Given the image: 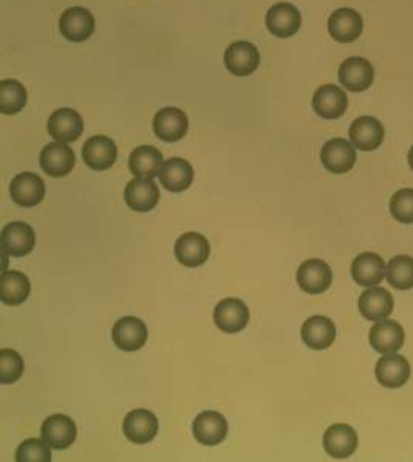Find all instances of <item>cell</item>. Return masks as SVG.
<instances>
[{
    "instance_id": "cell-1",
    "label": "cell",
    "mask_w": 413,
    "mask_h": 462,
    "mask_svg": "<svg viewBox=\"0 0 413 462\" xmlns=\"http://www.w3.org/2000/svg\"><path fill=\"white\" fill-rule=\"evenodd\" d=\"M296 280L302 291L312 295L325 293L333 282V271L323 260H306L297 270Z\"/></svg>"
},
{
    "instance_id": "cell-2",
    "label": "cell",
    "mask_w": 413,
    "mask_h": 462,
    "mask_svg": "<svg viewBox=\"0 0 413 462\" xmlns=\"http://www.w3.org/2000/svg\"><path fill=\"white\" fill-rule=\"evenodd\" d=\"M2 252L10 257H25L36 246L33 227L23 221H13L2 229L0 235Z\"/></svg>"
},
{
    "instance_id": "cell-3",
    "label": "cell",
    "mask_w": 413,
    "mask_h": 462,
    "mask_svg": "<svg viewBox=\"0 0 413 462\" xmlns=\"http://www.w3.org/2000/svg\"><path fill=\"white\" fill-rule=\"evenodd\" d=\"M39 164L47 175L63 178L74 169L76 155L65 142H51L42 149Z\"/></svg>"
},
{
    "instance_id": "cell-4",
    "label": "cell",
    "mask_w": 413,
    "mask_h": 462,
    "mask_svg": "<svg viewBox=\"0 0 413 462\" xmlns=\"http://www.w3.org/2000/svg\"><path fill=\"white\" fill-rule=\"evenodd\" d=\"M214 321L217 328L227 334L244 331L249 321L248 306L240 299L228 297L215 306Z\"/></svg>"
},
{
    "instance_id": "cell-5",
    "label": "cell",
    "mask_w": 413,
    "mask_h": 462,
    "mask_svg": "<svg viewBox=\"0 0 413 462\" xmlns=\"http://www.w3.org/2000/svg\"><path fill=\"white\" fill-rule=\"evenodd\" d=\"M321 161H323V167L331 174H336V175L347 174L353 169V166L357 163V150L344 138H334L323 144V150H321Z\"/></svg>"
},
{
    "instance_id": "cell-6",
    "label": "cell",
    "mask_w": 413,
    "mask_h": 462,
    "mask_svg": "<svg viewBox=\"0 0 413 462\" xmlns=\"http://www.w3.org/2000/svg\"><path fill=\"white\" fill-rule=\"evenodd\" d=\"M112 338L119 350L133 353L142 350L148 342V327L138 317H123L115 323Z\"/></svg>"
},
{
    "instance_id": "cell-7",
    "label": "cell",
    "mask_w": 413,
    "mask_h": 462,
    "mask_svg": "<svg viewBox=\"0 0 413 462\" xmlns=\"http://www.w3.org/2000/svg\"><path fill=\"white\" fill-rule=\"evenodd\" d=\"M82 158L87 167L102 172L114 166L118 158V149L114 140L108 136H91L82 147Z\"/></svg>"
},
{
    "instance_id": "cell-8",
    "label": "cell",
    "mask_w": 413,
    "mask_h": 462,
    "mask_svg": "<svg viewBox=\"0 0 413 462\" xmlns=\"http://www.w3.org/2000/svg\"><path fill=\"white\" fill-rule=\"evenodd\" d=\"M159 419L146 408H136L125 417L123 423L125 438L138 446L151 442L159 433Z\"/></svg>"
},
{
    "instance_id": "cell-9",
    "label": "cell",
    "mask_w": 413,
    "mask_h": 462,
    "mask_svg": "<svg viewBox=\"0 0 413 462\" xmlns=\"http://www.w3.org/2000/svg\"><path fill=\"white\" fill-rule=\"evenodd\" d=\"M59 30L70 42H84L95 31V17L82 6H72L59 19Z\"/></svg>"
},
{
    "instance_id": "cell-10",
    "label": "cell",
    "mask_w": 413,
    "mask_h": 462,
    "mask_svg": "<svg viewBox=\"0 0 413 462\" xmlns=\"http://www.w3.org/2000/svg\"><path fill=\"white\" fill-rule=\"evenodd\" d=\"M193 433L194 438L202 446H219L223 441L227 440V419L221 413L212 412V410L200 413L199 416L195 417V421H194Z\"/></svg>"
},
{
    "instance_id": "cell-11",
    "label": "cell",
    "mask_w": 413,
    "mask_h": 462,
    "mask_svg": "<svg viewBox=\"0 0 413 462\" xmlns=\"http://www.w3.org/2000/svg\"><path fill=\"white\" fill-rule=\"evenodd\" d=\"M300 23H302V16L299 10L287 2L276 4L266 13L268 31L280 39L295 36L299 31Z\"/></svg>"
},
{
    "instance_id": "cell-12",
    "label": "cell",
    "mask_w": 413,
    "mask_h": 462,
    "mask_svg": "<svg viewBox=\"0 0 413 462\" xmlns=\"http://www.w3.org/2000/svg\"><path fill=\"white\" fill-rule=\"evenodd\" d=\"M13 201L22 208H34L46 197V183L38 174L23 172L14 176L10 184Z\"/></svg>"
},
{
    "instance_id": "cell-13",
    "label": "cell",
    "mask_w": 413,
    "mask_h": 462,
    "mask_svg": "<svg viewBox=\"0 0 413 462\" xmlns=\"http://www.w3.org/2000/svg\"><path fill=\"white\" fill-rule=\"evenodd\" d=\"M261 64V55L254 44L238 40L228 47L225 53V65L232 74L245 78L254 73Z\"/></svg>"
},
{
    "instance_id": "cell-14",
    "label": "cell",
    "mask_w": 413,
    "mask_h": 462,
    "mask_svg": "<svg viewBox=\"0 0 413 462\" xmlns=\"http://www.w3.org/2000/svg\"><path fill=\"white\" fill-rule=\"evenodd\" d=\"M40 434H42V440L46 441L51 449L65 450L76 441L78 430L72 417L65 415H53L47 417L42 424Z\"/></svg>"
},
{
    "instance_id": "cell-15",
    "label": "cell",
    "mask_w": 413,
    "mask_h": 462,
    "mask_svg": "<svg viewBox=\"0 0 413 462\" xmlns=\"http://www.w3.org/2000/svg\"><path fill=\"white\" fill-rule=\"evenodd\" d=\"M340 82L353 93L367 90L374 81V68L364 57H348L340 67Z\"/></svg>"
},
{
    "instance_id": "cell-16",
    "label": "cell",
    "mask_w": 413,
    "mask_h": 462,
    "mask_svg": "<svg viewBox=\"0 0 413 462\" xmlns=\"http://www.w3.org/2000/svg\"><path fill=\"white\" fill-rule=\"evenodd\" d=\"M189 129L186 113L180 108H161L153 118V132L161 141L176 142L186 136Z\"/></svg>"
},
{
    "instance_id": "cell-17",
    "label": "cell",
    "mask_w": 413,
    "mask_h": 462,
    "mask_svg": "<svg viewBox=\"0 0 413 462\" xmlns=\"http://www.w3.org/2000/svg\"><path fill=\"white\" fill-rule=\"evenodd\" d=\"M357 430L347 424H334L323 433V449L334 459H347L357 451Z\"/></svg>"
},
{
    "instance_id": "cell-18",
    "label": "cell",
    "mask_w": 413,
    "mask_h": 462,
    "mask_svg": "<svg viewBox=\"0 0 413 462\" xmlns=\"http://www.w3.org/2000/svg\"><path fill=\"white\" fill-rule=\"evenodd\" d=\"M211 246L199 232H186L176 243V257L186 268H199L210 259Z\"/></svg>"
},
{
    "instance_id": "cell-19",
    "label": "cell",
    "mask_w": 413,
    "mask_h": 462,
    "mask_svg": "<svg viewBox=\"0 0 413 462\" xmlns=\"http://www.w3.org/2000/svg\"><path fill=\"white\" fill-rule=\"evenodd\" d=\"M48 133L59 142H74L84 130V121L80 113L74 112L73 108H59L56 112L51 113L47 124Z\"/></svg>"
},
{
    "instance_id": "cell-20",
    "label": "cell",
    "mask_w": 413,
    "mask_h": 462,
    "mask_svg": "<svg viewBox=\"0 0 413 462\" xmlns=\"http://www.w3.org/2000/svg\"><path fill=\"white\" fill-rule=\"evenodd\" d=\"M363 16L353 8H340L330 16L329 33L340 44H350L363 34Z\"/></svg>"
},
{
    "instance_id": "cell-21",
    "label": "cell",
    "mask_w": 413,
    "mask_h": 462,
    "mask_svg": "<svg viewBox=\"0 0 413 462\" xmlns=\"http://www.w3.org/2000/svg\"><path fill=\"white\" fill-rule=\"evenodd\" d=\"M350 141L363 152H374L384 141V125L374 116H361L351 124Z\"/></svg>"
},
{
    "instance_id": "cell-22",
    "label": "cell",
    "mask_w": 413,
    "mask_h": 462,
    "mask_svg": "<svg viewBox=\"0 0 413 462\" xmlns=\"http://www.w3.org/2000/svg\"><path fill=\"white\" fill-rule=\"evenodd\" d=\"M346 91L333 84L323 85L313 96V108L323 119H338L347 112Z\"/></svg>"
},
{
    "instance_id": "cell-23",
    "label": "cell",
    "mask_w": 413,
    "mask_h": 462,
    "mask_svg": "<svg viewBox=\"0 0 413 462\" xmlns=\"http://www.w3.org/2000/svg\"><path fill=\"white\" fill-rule=\"evenodd\" d=\"M374 374L378 382L385 389H401L410 379V364L406 357L400 355H384L381 357Z\"/></svg>"
},
{
    "instance_id": "cell-24",
    "label": "cell",
    "mask_w": 413,
    "mask_h": 462,
    "mask_svg": "<svg viewBox=\"0 0 413 462\" xmlns=\"http://www.w3.org/2000/svg\"><path fill=\"white\" fill-rule=\"evenodd\" d=\"M368 338L374 351L381 355H393L402 348L406 334L398 321L384 319L374 323Z\"/></svg>"
},
{
    "instance_id": "cell-25",
    "label": "cell",
    "mask_w": 413,
    "mask_h": 462,
    "mask_svg": "<svg viewBox=\"0 0 413 462\" xmlns=\"http://www.w3.org/2000/svg\"><path fill=\"white\" fill-rule=\"evenodd\" d=\"M300 336L304 344L312 350H327L336 340V327L329 317L313 316L304 321Z\"/></svg>"
},
{
    "instance_id": "cell-26",
    "label": "cell",
    "mask_w": 413,
    "mask_h": 462,
    "mask_svg": "<svg viewBox=\"0 0 413 462\" xmlns=\"http://www.w3.org/2000/svg\"><path fill=\"white\" fill-rule=\"evenodd\" d=\"M125 203L135 212L152 210L159 200V189L151 178H140L129 181L125 191Z\"/></svg>"
},
{
    "instance_id": "cell-27",
    "label": "cell",
    "mask_w": 413,
    "mask_h": 462,
    "mask_svg": "<svg viewBox=\"0 0 413 462\" xmlns=\"http://www.w3.org/2000/svg\"><path fill=\"white\" fill-rule=\"evenodd\" d=\"M385 268L387 266L381 255L363 252L351 263V277L359 287H376L384 280Z\"/></svg>"
},
{
    "instance_id": "cell-28",
    "label": "cell",
    "mask_w": 413,
    "mask_h": 462,
    "mask_svg": "<svg viewBox=\"0 0 413 462\" xmlns=\"http://www.w3.org/2000/svg\"><path fill=\"white\" fill-rule=\"evenodd\" d=\"M393 295L387 289L372 287L359 297V311L370 321H384L393 312Z\"/></svg>"
},
{
    "instance_id": "cell-29",
    "label": "cell",
    "mask_w": 413,
    "mask_h": 462,
    "mask_svg": "<svg viewBox=\"0 0 413 462\" xmlns=\"http://www.w3.org/2000/svg\"><path fill=\"white\" fill-rule=\"evenodd\" d=\"M159 178L161 181V186L165 187L166 191L174 192V193L186 191L193 184V166L187 163L186 159H168L161 167Z\"/></svg>"
},
{
    "instance_id": "cell-30",
    "label": "cell",
    "mask_w": 413,
    "mask_h": 462,
    "mask_svg": "<svg viewBox=\"0 0 413 462\" xmlns=\"http://www.w3.org/2000/svg\"><path fill=\"white\" fill-rule=\"evenodd\" d=\"M163 164H165L163 153L153 146L136 147L129 158V169L132 174L140 178H151V180L159 175Z\"/></svg>"
},
{
    "instance_id": "cell-31",
    "label": "cell",
    "mask_w": 413,
    "mask_h": 462,
    "mask_svg": "<svg viewBox=\"0 0 413 462\" xmlns=\"http://www.w3.org/2000/svg\"><path fill=\"white\" fill-rule=\"evenodd\" d=\"M31 293V283L23 272L6 271L0 278V300L5 304H22Z\"/></svg>"
},
{
    "instance_id": "cell-32",
    "label": "cell",
    "mask_w": 413,
    "mask_h": 462,
    "mask_svg": "<svg viewBox=\"0 0 413 462\" xmlns=\"http://www.w3.org/2000/svg\"><path fill=\"white\" fill-rule=\"evenodd\" d=\"M29 101L27 90L19 81L4 80L0 82V112L4 115H16Z\"/></svg>"
},
{
    "instance_id": "cell-33",
    "label": "cell",
    "mask_w": 413,
    "mask_h": 462,
    "mask_svg": "<svg viewBox=\"0 0 413 462\" xmlns=\"http://www.w3.org/2000/svg\"><path fill=\"white\" fill-rule=\"evenodd\" d=\"M387 282L395 289L408 291L413 287V257L397 255L385 268Z\"/></svg>"
},
{
    "instance_id": "cell-34",
    "label": "cell",
    "mask_w": 413,
    "mask_h": 462,
    "mask_svg": "<svg viewBox=\"0 0 413 462\" xmlns=\"http://www.w3.org/2000/svg\"><path fill=\"white\" fill-rule=\"evenodd\" d=\"M23 359L17 351L0 350V383L10 385L22 378Z\"/></svg>"
},
{
    "instance_id": "cell-35",
    "label": "cell",
    "mask_w": 413,
    "mask_h": 462,
    "mask_svg": "<svg viewBox=\"0 0 413 462\" xmlns=\"http://www.w3.org/2000/svg\"><path fill=\"white\" fill-rule=\"evenodd\" d=\"M17 462H51V447L44 440L23 441L16 450Z\"/></svg>"
},
{
    "instance_id": "cell-36",
    "label": "cell",
    "mask_w": 413,
    "mask_h": 462,
    "mask_svg": "<svg viewBox=\"0 0 413 462\" xmlns=\"http://www.w3.org/2000/svg\"><path fill=\"white\" fill-rule=\"evenodd\" d=\"M391 214L402 225H413V189H401L393 193Z\"/></svg>"
},
{
    "instance_id": "cell-37",
    "label": "cell",
    "mask_w": 413,
    "mask_h": 462,
    "mask_svg": "<svg viewBox=\"0 0 413 462\" xmlns=\"http://www.w3.org/2000/svg\"><path fill=\"white\" fill-rule=\"evenodd\" d=\"M409 164H410V169L413 170V147L410 149V152H409Z\"/></svg>"
}]
</instances>
